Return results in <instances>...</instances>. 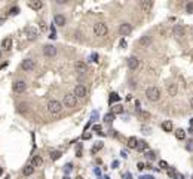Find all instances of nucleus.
Masks as SVG:
<instances>
[{
	"label": "nucleus",
	"instance_id": "f257e3e1",
	"mask_svg": "<svg viewBox=\"0 0 193 179\" xmlns=\"http://www.w3.org/2000/svg\"><path fill=\"white\" fill-rule=\"evenodd\" d=\"M146 97L152 103L159 102V99H160V90L157 88V87H149V88H146Z\"/></svg>",
	"mask_w": 193,
	"mask_h": 179
},
{
	"label": "nucleus",
	"instance_id": "f03ea898",
	"mask_svg": "<svg viewBox=\"0 0 193 179\" xmlns=\"http://www.w3.org/2000/svg\"><path fill=\"white\" fill-rule=\"evenodd\" d=\"M46 108H48L49 114L57 115V114H60V112L63 111V103H61V102H58V100H49Z\"/></svg>",
	"mask_w": 193,
	"mask_h": 179
},
{
	"label": "nucleus",
	"instance_id": "7ed1b4c3",
	"mask_svg": "<svg viewBox=\"0 0 193 179\" xmlns=\"http://www.w3.org/2000/svg\"><path fill=\"white\" fill-rule=\"evenodd\" d=\"M107 33H109V29H107V26H106L104 23H97V24H94V35H95V36L103 38V36H106Z\"/></svg>",
	"mask_w": 193,
	"mask_h": 179
},
{
	"label": "nucleus",
	"instance_id": "20e7f679",
	"mask_svg": "<svg viewBox=\"0 0 193 179\" xmlns=\"http://www.w3.org/2000/svg\"><path fill=\"white\" fill-rule=\"evenodd\" d=\"M64 106L66 108H70V109H73V108H76L77 105V97L75 94H66L64 96Z\"/></svg>",
	"mask_w": 193,
	"mask_h": 179
},
{
	"label": "nucleus",
	"instance_id": "39448f33",
	"mask_svg": "<svg viewBox=\"0 0 193 179\" xmlns=\"http://www.w3.org/2000/svg\"><path fill=\"white\" fill-rule=\"evenodd\" d=\"M21 67H22L24 72H31V70H34L36 63H34V60H31V58H25V60H22Z\"/></svg>",
	"mask_w": 193,
	"mask_h": 179
},
{
	"label": "nucleus",
	"instance_id": "423d86ee",
	"mask_svg": "<svg viewBox=\"0 0 193 179\" xmlns=\"http://www.w3.org/2000/svg\"><path fill=\"white\" fill-rule=\"evenodd\" d=\"M131 33H132V26L129 23L120 24V27H119V35L120 36H129Z\"/></svg>",
	"mask_w": 193,
	"mask_h": 179
},
{
	"label": "nucleus",
	"instance_id": "0eeeda50",
	"mask_svg": "<svg viewBox=\"0 0 193 179\" xmlns=\"http://www.w3.org/2000/svg\"><path fill=\"white\" fill-rule=\"evenodd\" d=\"M12 88H13L15 93L21 94V93H24V91H25L27 84H25V81H15V82H13V85H12Z\"/></svg>",
	"mask_w": 193,
	"mask_h": 179
},
{
	"label": "nucleus",
	"instance_id": "6e6552de",
	"mask_svg": "<svg viewBox=\"0 0 193 179\" xmlns=\"http://www.w3.org/2000/svg\"><path fill=\"white\" fill-rule=\"evenodd\" d=\"M138 67H140V60H138L135 55L129 57V58H128V69H129V70H137Z\"/></svg>",
	"mask_w": 193,
	"mask_h": 179
},
{
	"label": "nucleus",
	"instance_id": "1a4fd4ad",
	"mask_svg": "<svg viewBox=\"0 0 193 179\" xmlns=\"http://www.w3.org/2000/svg\"><path fill=\"white\" fill-rule=\"evenodd\" d=\"M73 94L76 96L77 99H83V97H86V88H85V85H82V84H79L75 87V91H73Z\"/></svg>",
	"mask_w": 193,
	"mask_h": 179
},
{
	"label": "nucleus",
	"instance_id": "9d476101",
	"mask_svg": "<svg viewBox=\"0 0 193 179\" xmlns=\"http://www.w3.org/2000/svg\"><path fill=\"white\" fill-rule=\"evenodd\" d=\"M54 24L58 26V27H64V26L67 24V20H66V17H64L63 14H57V15L54 17Z\"/></svg>",
	"mask_w": 193,
	"mask_h": 179
},
{
	"label": "nucleus",
	"instance_id": "9b49d317",
	"mask_svg": "<svg viewBox=\"0 0 193 179\" xmlns=\"http://www.w3.org/2000/svg\"><path fill=\"white\" fill-rule=\"evenodd\" d=\"M43 54L46 57H55L57 55V48L54 45H45L43 46Z\"/></svg>",
	"mask_w": 193,
	"mask_h": 179
},
{
	"label": "nucleus",
	"instance_id": "f8f14e48",
	"mask_svg": "<svg viewBox=\"0 0 193 179\" xmlns=\"http://www.w3.org/2000/svg\"><path fill=\"white\" fill-rule=\"evenodd\" d=\"M153 6V0H140V9L143 12H149Z\"/></svg>",
	"mask_w": 193,
	"mask_h": 179
},
{
	"label": "nucleus",
	"instance_id": "ddd939ff",
	"mask_svg": "<svg viewBox=\"0 0 193 179\" xmlns=\"http://www.w3.org/2000/svg\"><path fill=\"white\" fill-rule=\"evenodd\" d=\"M28 8L33 9V11H40L43 8V2L42 0H28Z\"/></svg>",
	"mask_w": 193,
	"mask_h": 179
},
{
	"label": "nucleus",
	"instance_id": "4468645a",
	"mask_svg": "<svg viewBox=\"0 0 193 179\" xmlns=\"http://www.w3.org/2000/svg\"><path fill=\"white\" fill-rule=\"evenodd\" d=\"M172 32H174V36L175 38H183L184 33H186V30H184V27L181 24H175L174 29H172Z\"/></svg>",
	"mask_w": 193,
	"mask_h": 179
},
{
	"label": "nucleus",
	"instance_id": "2eb2a0df",
	"mask_svg": "<svg viewBox=\"0 0 193 179\" xmlns=\"http://www.w3.org/2000/svg\"><path fill=\"white\" fill-rule=\"evenodd\" d=\"M25 33H27V38H28V41H34V39L37 38V30H36L34 27H27Z\"/></svg>",
	"mask_w": 193,
	"mask_h": 179
},
{
	"label": "nucleus",
	"instance_id": "dca6fc26",
	"mask_svg": "<svg viewBox=\"0 0 193 179\" xmlns=\"http://www.w3.org/2000/svg\"><path fill=\"white\" fill-rule=\"evenodd\" d=\"M75 69H76L77 73H85V72L88 70V66H86L83 61H77L76 64H75Z\"/></svg>",
	"mask_w": 193,
	"mask_h": 179
},
{
	"label": "nucleus",
	"instance_id": "f3484780",
	"mask_svg": "<svg viewBox=\"0 0 193 179\" xmlns=\"http://www.w3.org/2000/svg\"><path fill=\"white\" fill-rule=\"evenodd\" d=\"M166 91H168V94H169L171 97H175L178 88H177V85H175V84H169V85L166 87Z\"/></svg>",
	"mask_w": 193,
	"mask_h": 179
},
{
	"label": "nucleus",
	"instance_id": "a211bd4d",
	"mask_svg": "<svg viewBox=\"0 0 193 179\" xmlns=\"http://www.w3.org/2000/svg\"><path fill=\"white\" fill-rule=\"evenodd\" d=\"M33 173H34V167H33L31 164H27V166L22 169V175H24V176H31Z\"/></svg>",
	"mask_w": 193,
	"mask_h": 179
},
{
	"label": "nucleus",
	"instance_id": "6ab92c4d",
	"mask_svg": "<svg viewBox=\"0 0 193 179\" xmlns=\"http://www.w3.org/2000/svg\"><path fill=\"white\" fill-rule=\"evenodd\" d=\"M172 129H174V127H172V123H171V121H163V123H162V130H163V132L171 133Z\"/></svg>",
	"mask_w": 193,
	"mask_h": 179
},
{
	"label": "nucleus",
	"instance_id": "aec40b11",
	"mask_svg": "<svg viewBox=\"0 0 193 179\" xmlns=\"http://www.w3.org/2000/svg\"><path fill=\"white\" fill-rule=\"evenodd\" d=\"M43 164V160H42V157H39V155H34L33 157V160H31V166L33 167H40Z\"/></svg>",
	"mask_w": 193,
	"mask_h": 179
},
{
	"label": "nucleus",
	"instance_id": "412c9836",
	"mask_svg": "<svg viewBox=\"0 0 193 179\" xmlns=\"http://www.w3.org/2000/svg\"><path fill=\"white\" fill-rule=\"evenodd\" d=\"M137 143H138V139H137L135 136H131V137L128 139V146H129V148H132V149H135V146H137Z\"/></svg>",
	"mask_w": 193,
	"mask_h": 179
},
{
	"label": "nucleus",
	"instance_id": "4be33fe9",
	"mask_svg": "<svg viewBox=\"0 0 193 179\" xmlns=\"http://www.w3.org/2000/svg\"><path fill=\"white\" fill-rule=\"evenodd\" d=\"M1 48H4V49H10V48H12V39H10V38L3 39V41H1Z\"/></svg>",
	"mask_w": 193,
	"mask_h": 179
},
{
	"label": "nucleus",
	"instance_id": "5701e85b",
	"mask_svg": "<svg viewBox=\"0 0 193 179\" xmlns=\"http://www.w3.org/2000/svg\"><path fill=\"white\" fill-rule=\"evenodd\" d=\"M175 137H177L178 140H184V139H186V130H183V129L175 130Z\"/></svg>",
	"mask_w": 193,
	"mask_h": 179
},
{
	"label": "nucleus",
	"instance_id": "b1692460",
	"mask_svg": "<svg viewBox=\"0 0 193 179\" xmlns=\"http://www.w3.org/2000/svg\"><path fill=\"white\" fill-rule=\"evenodd\" d=\"M146 148H147V143H146L144 140H138V143H137L135 149H137L138 152H141V151H146Z\"/></svg>",
	"mask_w": 193,
	"mask_h": 179
},
{
	"label": "nucleus",
	"instance_id": "393cba45",
	"mask_svg": "<svg viewBox=\"0 0 193 179\" xmlns=\"http://www.w3.org/2000/svg\"><path fill=\"white\" fill-rule=\"evenodd\" d=\"M61 155H63L61 151H52V152H51V160H52V161H57V160L61 158Z\"/></svg>",
	"mask_w": 193,
	"mask_h": 179
},
{
	"label": "nucleus",
	"instance_id": "a878e982",
	"mask_svg": "<svg viewBox=\"0 0 193 179\" xmlns=\"http://www.w3.org/2000/svg\"><path fill=\"white\" fill-rule=\"evenodd\" d=\"M112 114H113V115H120V114H123V108H122L120 105H116V106H113V109H112Z\"/></svg>",
	"mask_w": 193,
	"mask_h": 179
},
{
	"label": "nucleus",
	"instance_id": "bb28decb",
	"mask_svg": "<svg viewBox=\"0 0 193 179\" xmlns=\"http://www.w3.org/2000/svg\"><path fill=\"white\" fill-rule=\"evenodd\" d=\"M150 42H152L150 36H143V38L140 39V45H141V46H147V45H150Z\"/></svg>",
	"mask_w": 193,
	"mask_h": 179
},
{
	"label": "nucleus",
	"instance_id": "cd10ccee",
	"mask_svg": "<svg viewBox=\"0 0 193 179\" xmlns=\"http://www.w3.org/2000/svg\"><path fill=\"white\" fill-rule=\"evenodd\" d=\"M137 112H138L140 118H143V120H147V118H150V114H149L147 111H141V109L138 108V109H137Z\"/></svg>",
	"mask_w": 193,
	"mask_h": 179
},
{
	"label": "nucleus",
	"instance_id": "c85d7f7f",
	"mask_svg": "<svg viewBox=\"0 0 193 179\" xmlns=\"http://www.w3.org/2000/svg\"><path fill=\"white\" fill-rule=\"evenodd\" d=\"M119 100H120V96H117L116 93H112V94H110V100H109V102H110V105H112V103H115V102H119Z\"/></svg>",
	"mask_w": 193,
	"mask_h": 179
},
{
	"label": "nucleus",
	"instance_id": "c756f323",
	"mask_svg": "<svg viewBox=\"0 0 193 179\" xmlns=\"http://www.w3.org/2000/svg\"><path fill=\"white\" fill-rule=\"evenodd\" d=\"M146 157H147L150 161H153L154 158H156V154H154V151H146Z\"/></svg>",
	"mask_w": 193,
	"mask_h": 179
},
{
	"label": "nucleus",
	"instance_id": "7c9ffc66",
	"mask_svg": "<svg viewBox=\"0 0 193 179\" xmlns=\"http://www.w3.org/2000/svg\"><path fill=\"white\" fill-rule=\"evenodd\" d=\"M186 12L187 14H193V2H189L186 5Z\"/></svg>",
	"mask_w": 193,
	"mask_h": 179
},
{
	"label": "nucleus",
	"instance_id": "2f4dec72",
	"mask_svg": "<svg viewBox=\"0 0 193 179\" xmlns=\"http://www.w3.org/2000/svg\"><path fill=\"white\" fill-rule=\"evenodd\" d=\"M113 120H115V115H113V114H107V115L104 117V121H106V123H112Z\"/></svg>",
	"mask_w": 193,
	"mask_h": 179
},
{
	"label": "nucleus",
	"instance_id": "473e14b6",
	"mask_svg": "<svg viewBox=\"0 0 193 179\" xmlns=\"http://www.w3.org/2000/svg\"><path fill=\"white\" fill-rule=\"evenodd\" d=\"M186 149H187V151H190V152L193 151V139L187 140V143H186Z\"/></svg>",
	"mask_w": 193,
	"mask_h": 179
},
{
	"label": "nucleus",
	"instance_id": "72a5a7b5",
	"mask_svg": "<svg viewBox=\"0 0 193 179\" xmlns=\"http://www.w3.org/2000/svg\"><path fill=\"white\" fill-rule=\"evenodd\" d=\"M9 14H10V15H18V14H19V8H12V9L9 11Z\"/></svg>",
	"mask_w": 193,
	"mask_h": 179
},
{
	"label": "nucleus",
	"instance_id": "f704fd0d",
	"mask_svg": "<svg viewBox=\"0 0 193 179\" xmlns=\"http://www.w3.org/2000/svg\"><path fill=\"white\" fill-rule=\"evenodd\" d=\"M25 108H27V105H25V103L18 105V112H25Z\"/></svg>",
	"mask_w": 193,
	"mask_h": 179
},
{
	"label": "nucleus",
	"instance_id": "c9c22d12",
	"mask_svg": "<svg viewBox=\"0 0 193 179\" xmlns=\"http://www.w3.org/2000/svg\"><path fill=\"white\" fill-rule=\"evenodd\" d=\"M159 166H160L162 169H168V167H169V166H168V163H166V161H163V160H160V161H159Z\"/></svg>",
	"mask_w": 193,
	"mask_h": 179
},
{
	"label": "nucleus",
	"instance_id": "e433bc0d",
	"mask_svg": "<svg viewBox=\"0 0 193 179\" xmlns=\"http://www.w3.org/2000/svg\"><path fill=\"white\" fill-rule=\"evenodd\" d=\"M101 148H103V143H97V145L92 148V152H97V151H98V149H101Z\"/></svg>",
	"mask_w": 193,
	"mask_h": 179
},
{
	"label": "nucleus",
	"instance_id": "4c0bfd02",
	"mask_svg": "<svg viewBox=\"0 0 193 179\" xmlns=\"http://www.w3.org/2000/svg\"><path fill=\"white\" fill-rule=\"evenodd\" d=\"M72 169H73V166H72V164H66V169H64V170H66V173H70V172H72Z\"/></svg>",
	"mask_w": 193,
	"mask_h": 179
},
{
	"label": "nucleus",
	"instance_id": "58836bf2",
	"mask_svg": "<svg viewBox=\"0 0 193 179\" xmlns=\"http://www.w3.org/2000/svg\"><path fill=\"white\" fill-rule=\"evenodd\" d=\"M137 167H138V170H144V167H146V166H144V163H138V164H137Z\"/></svg>",
	"mask_w": 193,
	"mask_h": 179
},
{
	"label": "nucleus",
	"instance_id": "ea45409f",
	"mask_svg": "<svg viewBox=\"0 0 193 179\" xmlns=\"http://www.w3.org/2000/svg\"><path fill=\"white\" fill-rule=\"evenodd\" d=\"M58 5H66V3H69V0H55Z\"/></svg>",
	"mask_w": 193,
	"mask_h": 179
},
{
	"label": "nucleus",
	"instance_id": "a19ab883",
	"mask_svg": "<svg viewBox=\"0 0 193 179\" xmlns=\"http://www.w3.org/2000/svg\"><path fill=\"white\" fill-rule=\"evenodd\" d=\"M94 130L100 134V132H101V126H94Z\"/></svg>",
	"mask_w": 193,
	"mask_h": 179
},
{
	"label": "nucleus",
	"instance_id": "79ce46f5",
	"mask_svg": "<svg viewBox=\"0 0 193 179\" xmlns=\"http://www.w3.org/2000/svg\"><path fill=\"white\" fill-rule=\"evenodd\" d=\"M92 58H94V61H98V55L97 54H92Z\"/></svg>",
	"mask_w": 193,
	"mask_h": 179
},
{
	"label": "nucleus",
	"instance_id": "37998d69",
	"mask_svg": "<svg viewBox=\"0 0 193 179\" xmlns=\"http://www.w3.org/2000/svg\"><path fill=\"white\" fill-rule=\"evenodd\" d=\"M120 45H122V46H126V42H125V41L122 39V41H120Z\"/></svg>",
	"mask_w": 193,
	"mask_h": 179
},
{
	"label": "nucleus",
	"instance_id": "c03bdc74",
	"mask_svg": "<svg viewBox=\"0 0 193 179\" xmlns=\"http://www.w3.org/2000/svg\"><path fill=\"white\" fill-rule=\"evenodd\" d=\"M4 67H6V63H3V64H0V70H1V69H4Z\"/></svg>",
	"mask_w": 193,
	"mask_h": 179
},
{
	"label": "nucleus",
	"instance_id": "a18cd8bd",
	"mask_svg": "<svg viewBox=\"0 0 193 179\" xmlns=\"http://www.w3.org/2000/svg\"><path fill=\"white\" fill-rule=\"evenodd\" d=\"M189 133L193 134V126H190V129H189Z\"/></svg>",
	"mask_w": 193,
	"mask_h": 179
},
{
	"label": "nucleus",
	"instance_id": "49530a36",
	"mask_svg": "<svg viewBox=\"0 0 193 179\" xmlns=\"http://www.w3.org/2000/svg\"><path fill=\"white\" fill-rule=\"evenodd\" d=\"M190 108H192V109H193V97H192V99H190Z\"/></svg>",
	"mask_w": 193,
	"mask_h": 179
},
{
	"label": "nucleus",
	"instance_id": "de8ad7c7",
	"mask_svg": "<svg viewBox=\"0 0 193 179\" xmlns=\"http://www.w3.org/2000/svg\"><path fill=\"white\" fill-rule=\"evenodd\" d=\"M190 126H193V118H190Z\"/></svg>",
	"mask_w": 193,
	"mask_h": 179
},
{
	"label": "nucleus",
	"instance_id": "09e8293b",
	"mask_svg": "<svg viewBox=\"0 0 193 179\" xmlns=\"http://www.w3.org/2000/svg\"><path fill=\"white\" fill-rule=\"evenodd\" d=\"M63 179H70V178H69V176H64V178H63Z\"/></svg>",
	"mask_w": 193,
	"mask_h": 179
},
{
	"label": "nucleus",
	"instance_id": "8fccbe9b",
	"mask_svg": "<svg viewBox=\"0 0 193 179\" xmlns=\"http://www.w3.org/2000/svg\"><path fill=\"white\" fill-rule=\"evenodd\" d=\"M0 58H1V51H0Z\"/></svg>",
	"mask_w": 193,
	"mask_h": 179
}]
</instances>
